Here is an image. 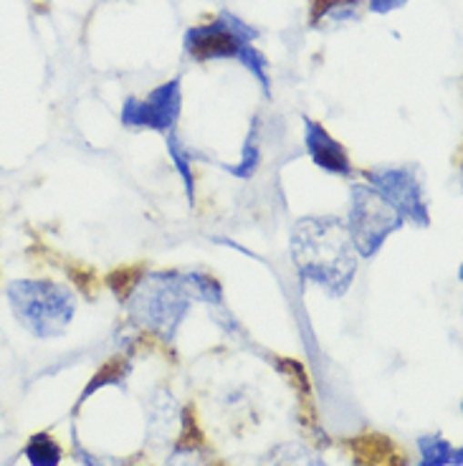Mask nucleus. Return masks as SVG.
<instances>
[{"label":"nucleus","mask_w":463,"mask_h":466,"mask_svg":"<svg viewBox=\"0 0 463 466\" xmlns=\"http://www.w3.org/2000/svg\"><path fill=\"white\" fill-rule=\"evenodd\" d=\"M291 261L301 279L325 289L329 297H342L357 274V251L345 218H299L291 228Z\"/></svg>","instance_id":"1"},{"label":"nucleus","mask_w":463,"mask_h":466,"mask_svg":"<svg viewBox=\"0 0 463 466\" xmlns=\"http://www.w3.org/2000/svg\"><path fill=\"white\" fill-rule=\"evenodd\" d=\"M13 319L35 339L61 338L76 315V297L69 287L44 277H21L5 287Z\"/></svg>","instance_id":"2"},{"label":"nucleus","mask_w":463,"mask_h":466,"mask_svg":"<svg viewBox=\"0 0 463 466\" xmlns=\"http://www.w3.org/2000/svg\"><path fill=\"white\" fill-rule=\"evenodd\" d=\"M190 294L183 274L177 271H150L142 274L127 294L129 319L155 338L170 342L190 309Z\"/></svg>","instance_id":"3"},{"label":"nucleus","mask_w":463,"mask_h":466,"mask_svg":"<svg viewBox=\"0 0 463 466\" xmlns=\"http://www.w3.org/2000/svg\"><path fill=\"white\" fill-rule=\"evenodd\" d=\"M345 226L357 257L372 258L395 231L406 226V221L377 196L375 187L357 183L349 190V213Z\"/></svg>","instance_id":"4"},{"label":"nucleus","mask_w":463,"mask_h":466,"mask_svg":"<svg viewBox=\"0 0 463 466\" xmlns=\"http://www.w3.org/2000/svg\"><path fill=\"white\" fill-rule=\"evenodd\" d=\"M367 186H372L390 208L403 218L406 223H416L420 228H426L430 223L428 198L423 183L413 167H395V165H382L372 167L365 173Z\"/></svg>","instance_id":"5"},{"label":"nucleus","mask_w":463,"mask_h":466,"mask_svg":"<svg viewBox=\"0 0 463 466\" xmlns=\"http://www.w3.org/2000/svg\"><path fill=\"white\" fill-rule=\"evenodd\" d=\"M258 31L244 24L238 15L220 11V15L210 25H196L183 38L186 54L200 61L208 58H236L246 44H254Z\"/></svg>","instance_id":"6"},{"label":"nucleus","mask_w":463,"mask_h":466,"mask_svg":"<svg viewBox=\"0 0 463 466\" xmlns=\"http://www.w3.org/2000/svg\"><path fill=\"white\" fill-rule=\"evenodd\" d=\"M180 109H183V92H180V76H175L145 99L129 96L122 106V125L127 129H152L167 135L175 132Z\"/></svg>","instance_id":"7"},{"label":"nucleus","mask_w":463,"mask_h":466,"mask_svg":"<svg viewBox=\"0 0 463 466\" xmlns=\"http://www.w3.org/2000/svg\"><path fill=\"white\" fill-rule=\"evenodd\" d=\"M304 145L317 167L329 175H352V160L347 150L327 132L312 116H304Z\"/></svg>","instance_id":"8"},{"label":"nucleus","mask_w":463,"mask_h":466,"mask_svg":"<svg viewBox=\"0 0 463 466\" xmlns=\"http://www.w3.org/2000/svg\"><path fill=\"white\" fill-rule=\"evenodd\" d=\"M357 466H406V456L382 433H365L349 441Z\"/></svg>","instance_id":"9"},{"label":"nucleus","mask_w":463,"mask_h":466,"mask_svg":"<svg viewBox=\"0 0 463 466\" xmlns=\"http://www.w3.org/2000/svg\"><path fill=\"white\" fill-rule=\"evenodd\" d=\"M418 466H461L463 449H456L438 433L418 436Z\"/></svg>","instance_id":"10"},{"label":"nucleus","mask_w":463,"mask_h":466,"mask_svg":"<svg viewBox=\"0 0 463 466\" xmlns=\"http://www.w3.org/2000/svg\"><path fill=\"white\" fill-rule=\"evenodd\" d=\"M183 281H186V289L187 294H190V299L208 304L213 312H226L223 287H220L218 281L213 279L210 274H203V271H187V274H183Z\"/></svg>","instance_id":"11"},{"label":"nucleus","mask_w":463,"mask_h":466,"mask_svg":"<svg viewBox=\"0 0 463 466\" xmlns=\"http://www.w3.org/2000/svg\"><path fill=\"white\" fill-rule=\"evenodd\" d=\"M167 152H170V160H173L175 170L183 180L186 187L187 203L193 206L196 203V177H193V152L187 150L186 142L177 137V132H167Z\"/></svg>","instance_id":"12"},{"label":"nucleus","mask_w":463,"mask_h":466,"mask_svg":"<svg viewBox=\"0 0 463 466\" xmlns=\"http://www.w3.org/2000/svg\"><path fill=\"white\" fill-rule=\"evenodd\" d=\"M24 456L31 466H58L61 459H64V451H61V446H58V441L51 433L41 431L34 433L25 441Z\"/></svg>","instance_id":"13"},{"label":"nucleus","mask_w":463,"mask_h":466,"mask_svg":"<svg viewBox=\"0 0 463 466\" xmlns=\"http://www.w3.org/2000/svg\"><path fill=\"white\" fill-rule=\"evenodd\" d=\"M258 165H261V145H258V119H256L248 129L244 147H241V160L236 165H220V167L233 177H244L246 180V177H254Z\"/></svg>","instance_id":"14"},{"label":"nucleus","mask_w":463,"mask_h":466,"mask_svg":"<svg viewBox=\"0 0 463 466\" xmlns=\"http://www.w3.org/2000/svg\"><path fill=\"white\" fill-rule=\"evenodd\" d=\"M129 373H132V362H129L127 358H116V360L106 362L105 368L94 375L92 380H89V385L84 388V393H82V398H79L76 408L84 406V403L92 398V393H96V390H99V388H105V385L112 383V385H119V388H122V385H125V380H127Z\"/></svg>","instance_id":"15"},{"label":"nucleus","mask_w":463,"mask_h":466,"mask_svg":"<svg viewBox=\"0 0 463 466\" xmlns=\"http://www.w3.org/2000/svg\"><path fill=\"white\" fill-rule=\"evenodd\" d=\"M264 466H327L312 449L301 443H284L267 456Z\"/></svg>","instance_id":"16"},{"label":"nucleus","mask_w":463,"mask_h":466,"mask_svg":"<svg viewBox=\"0 0 463 466\" xmlns=\"http://www.w3.org/2000/svg\"><path fill=\"white\" fill-rule=\"evenodd\" d=\"M362 5V0H317L312 8V25L325 24V21H349L355 18Z\"/></svg>","instance_id":"17"},{"label":"nucleus","mask_w":463,"mask_h":466,"mask_svg":"<svg viewBox=\"0 0 463 466\" xmlns=\"http://www.w3.org/2000/svg\"><path fill=\"white\" fill-rule=\"evenodd\" d=\"M238 61L244 64L246 69L254 74L256 79H258V84H261V89H264V94L267 96H271V79H268V61L267 56L258 51V48L254 46V44H246L241 51H238Z\"/></svg>","instance_id":"18"},{"label":"nucleus","mask_w":463,"mask_h":466,"mask_svg":"<svg viewBox=\"0 0 463 466\" xmlns=\"http://www.w3.org/2000/svg\"><path fill=\"white\" fill-rule=\"evenodd\" d=\"M165 466H210V461L200 443H177Z\"/></svg>","instance_id":"19"},{"label":"nucleus","mask_w":463,"mask_h":466,"mask_svg":"<svg viewBox=\"0 0 463 466\" xmlns=\"http://www.w3.org/2000/svg\"><path fill=\"white\" fill-rule=\"evenodd\" d=\"M71 441H74V456H76V461H79L82 466H115V464H109L106 459H102V456L86 451V446L79 441L76 431H71ZM116 466H122V464H116Z\"/></svg>","instance_id":"20"},{"label":"nucleus","mask_w":463,"mask_h":466,"mask_svg":"<svg viewBox=\"0 0 463 466\" xmlns=\"http://www.w3.org/2000/svg\"><path fill=\"white\" fill-rule=\"evenodd\" d=\"M406 3L408 0H370V11L385 15V13H393L398 8H403Z\"/></svg>","instance_id":"21"},{"label":"nucleus","mask_w":463,"mask_h":466,"mask_svg":"<svg viewBox=\"0 0 463 466\" xmlns=\"http://www.w3.org/2000/svg\"><path fill=\"white\" fill-rule=\"evenodd\" d=\"M210 466H213V464H210Z\"/></svg>","instance_id":"22"}]
</instances>
